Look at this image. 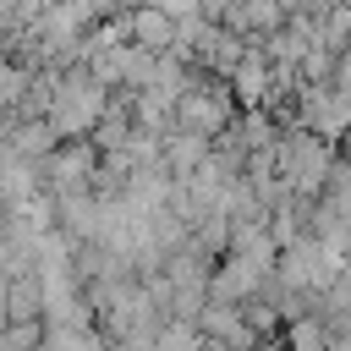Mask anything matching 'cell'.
<instances>
[{
	"label": "cell",
	"instance_id": "6da1fadb",
	"mask_svg": "<svg viewBox=\"0 0 351 351\" xmlns=\"http://www.w3.org/2000/svg\"><path fill=\"white\" fill-rule=\"evenodd\" d=\"M335 159H340V148H335L329 137H318V132H307V126H285V132H280L274 170H280V181H285L291 192L318 197L324 181H329V165H335Z\"/></svg>",
	"mask_w": 351,
	"mask_h": 351
},
{
	"label": "cell",
	"instance_id": "277c9868",
	"mask_svg": "<svg viewBox=\"0 0 351 351\" xmlns=\"http://www.w3.org/2000/svg\"><path fill=\"white\" fill-rule=\"evenodd\" d=\"M329 346H335V340H329V324H324L318 313L285 324V351H329Z\"/></svg>",
	"mask_w": 351,
	"mask_h": 351
},
{
	"label": "cell",
	"instance_id": "5b68a950",
	"mask_svg": "<svg viewBox=\"0 0 351 351\" xmlns=\"http://www.w3.org/2000/svg\"><path fill=\"white\" fill-rule=\"evenodd\" d=\"M197 346H203V329L192 318H165L154 335V351H197Z\"/></svg>",
	"mask_w": 351,
	"mask_h": 351
},
{
	"label": "cell",
	"instance_id": "7a4b0ae2",
	"mask_svg": "<svg viewBox=\"0 0 351 351\" xmlns=\"http://www.w3.org/2000/svg\"><path fill=\"white\" fill-rule=\"evenodd\" d=\"M121 33H126V44H137L148 55H170L176 33H181V16L170 5H159V0H137V5L121 11Z\"/></svg>",
	"mask_w": 351,
	"mask_h": 351
},
{
	"label": "cell",
	"instance_id": "52a82bcc",
	"mask_svg": "<svg viewBox=\"0 0 351 351\" xmlns=\"http://www.w3.org/2000/svg\"><path fill=\"white\" fill-rule=\"evenodd\" d=\"M252 351H285V340H258Z\"/></svg>",
	"mask_w": 351,
	"mask_h": 351
},
{
	"label": "cell",
	"instance_id": "8992f818",
	"mask_svg": "<svg viewBox=\"0 0 351 351\" xmlns=\"http://www.w3.org/2000/svg\"><path fill=\"white\" fill-rule=\"evenodd\" d=\"M335 148H340V159H351V126H346V137H340Z\"/></svg>",
	"mask_w": 351,
	"mask_h": 351
},
{
	"label": "cell",
	"instance_id": "3957f363",
	"mask_svg": "<svg viewBox=\"0 0 351 351\" xmlns=\"http://www.w3.org/2000/svg\"><path fill=\"white\" fill-rule=\"evenodd\" d=\"M197 329H203V340H219V346H230V351H252L263 335L247 324V313L236 307V302H203V313H197Z\"/></svg>",
	"mask_w": 351,
	"mask_h": 351
},
{
	"label": "cell",
	"instance_id": "ba28073f",
	"mask_svg": "<svg viewBox=\"0 0 351 351\" xmlns=\"http://www.w3.org/2000/svg\"><path fill=\"white\" fill-rule=\"evenodd\" d=\"M197 351H230V346H219V340H203V346H197Z\"/></svg>",
	"mask_w": 351,
	"mask_h": 351
}]
</instances>
